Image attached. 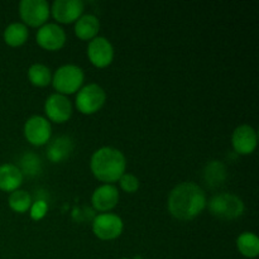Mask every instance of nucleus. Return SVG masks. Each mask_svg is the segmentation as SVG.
<instances>
[{"label":"nucleus","mask_w":259,"mask_h":259,"mask_svg":"<svg viewBox=\"0 0 259 259\" xmlns=\"http://www.w3.org/2000/svg\"><path fill=\"white\" fill-rule=\"evenodd\" d=\"M209 211L222 220H234L244 212V202L237 195L223 192L210 199Z\"/></svg>","instance_id":"20e7f679"},{"label":"nucleus","mask_w":259,"mask_h":259,"mask_svg":"<svg viewBox=\"0 0 259 259\" xmlns=\"http://www.w3.org/2000/svg\"><path fill=\"white\" fill-rule=\"evenodd\" d=\"M85 75L82 68L76 65H63L57 68L52 76V85L57 90L58 94L62 95H71L75 94L82 88Z\"/></svg>","instance_id":"7ed1b4c3"},{"label":"nucleus","mask_w":259,"mask_h":259,"mask_svg":"<svg viewBox=\"0 0 259 259\" xmlns=\"http://www.w3.org/2000/svg\"><path fill=\"white\" fill-rule=\"evenodd\" d=\"M17 167L20 169L23 177H35L38 175H40V172H42V159L34 152H24L19 157V163H18Z\"/></svg>","instance_id":"a211bd4d"},{"label":"nucleus","mask_w":259,"mask_h":259,"mask_svg":"<svg viewBox=\"0 0 259 259\" xmlns=\"http://www.w3.org/2000/svg\"><path fill=\"white\" fill-rule=\"evenodd\" d=\"M88 57L95 67H108L114 60V47L105 37H95L88 45Z\"/></svg>","instance_id":"9b49d317"},{"label":"nucleus","mask_w":259,"mask_h":259,"mask_svg":"<svg viewBox=\"0 0 259 259\" xmlns=\"http://www.w3.org/2000/svg\"><path fill=\"white\" fill-rule=\"evenodd\" d=\"M90 169L99 181L113 185L125 174V156L118 148L101 147L91 156Z\"/></svg>","instance_id":"f03ea898"},{"label":"nucleus","mask_w":259,"mask_h":259,"mask_svg":"<svg viewBox=\"0 0 259 259\" xmlns=\"http://www.w3.org/2000/svg\"><path fill=\"white\" fill-rule=\"evenodd\" d=\"M83 8L82 0H55L51 7V14L58 23L70 24L82 15Z\"/></svg>","instance_id":"f8f14e48"},{"label":"nucleus","mask_w":259,"mask_h":259,"mask_svg":"<svg viewBox=\"0 0 259 259\" xmlns=\"http://www.w3.org/2000/svg\"><path fill=\"white\" fill-rule=\"evenodd\" d=\"M257 132L254 131L253 126L248 125V124L237 126L233 132L232 146L237 153L243 154V156L252 154L257 148Z\"/></svg>","instance_id":"ddd939ff"},{"label":"nucleus","mask_w":259,"mask_h":259,"mask_svg":"<svg viewBox=\"0 0 259 259\" xmlns=\"http://www.w3.org/2000/svg\"><path fill=\"white\" fill-rule=\"evenodd\" d=\"M48 211V204L46 200L43 199H37L34 202H32L30 205V209H29V214L30 218L35 222L38 220H42L43 218L46 217Z\"/></svg>","instance_id":"393cba45"},{"label":"nucleus","mask_w":259,"mask_h":259,"mask_svg":"<svg viewBox=\"0 0 259 259\" xmlns=\"http://www.w3.org/2000/svg\"><path fill=\"white\" fill-rule=\"evenodd\" d=\"M24 137L32 146L40 147L50 142L52 136V126L47 118L42 115H33L24 123Z\"/></svg>","instance_id":"6e6552de"},{"label":"nucleus","mask_w":259,"mask_h":259,"mask_svg":"<svg viewBox=\"0 0 259 259\" xmlns=\"http://www.w3.org/2000/svg\"><path fill=\"white\" fill-rule=\"evenodd\" d=\"M45 113L51 121L57 124L66 123L72 115V104L62 94H52L45 101Z\"/></svg>","instance_id":"1a4fd4ad"},{"label":"nucleus","mask_w":259,"mask_h":259,"mask_svg":"<svg viewBox=\"0 0 259 259\" xmlns=\"http://www.w3.org/2000/svg\"><path fill=\"white\" fill-rule=\"evenodd\" d=\"M120 259H129V258H120Z\"/></svg>","instance_id":"bb28decb"},{"label":"nucleus","mask_w":259,"mask_h":259,"mask_svg":"<svg viewBox=\"0 0 259 259\" xmlns=\"http://www.w3.org/2000/svg\"><path fill=\"white\" fill-rule=\"evenodd\" d=\"M206 205V194L199 185L195 182H182L169 192L167 209L176 219L189 222L199 217Z\"/></svg>","instance_id":"f257e3e1"},{"label":"nucleus","mask_w":259,"mask_h":259,"mask_svg":"<svg viewBox=\"0 0 259 259\" xmlns=\"http://www.w3.org/2000/svg\"><path fill=\"white\" fill-rule=\"evenodd\" d=\"M119 185H120V189L123 191L128 192V194H134L136 191H138L139 189V179L133 174H125L119 179Z\"/></svg>","instance_id":"b1692460"},{"label":"nucleus","mask_w":259,"mask_h":259,"mask_svg":"<svg viewBox=\"0 0 259 259\" xmlns=\"http://www.w3.org/2000/svg\"><path fill=\"white\" fill-rule=\"evenodd\" d=\"M23 175L17 164L4 163L0 166V190L4 192H13L19 190L23 184Z\"/></svg>","instance_id":"dca6fc26"},{"label":"nucleus","mask_w":259,"mask_h":259,"mask_svg":"<svg viewBox=\"0 0 259 259\" xmlns=\"http://www.w3.org/2000/svg\"><path fill=\"white\" fill-rule=\"evenodd\" d=\"M28 78L32 85L37 88H45L52 82V72L50 67L43 63H33L28 70Z\"/></svg>","instance_id":"4be33fe9"},{"label":"nucleus","mask_w":259,"mask_h":259,"mask_svg":"<svg viewBox=\"0 0 259 259\" xmlns=\"http://www.w3.org/2000/svg\"><path fill=\"white\" fill-rule=\"evenodd\" d=\"M124 223L120 217L111 212H101L94 218L93 232L99 239L114 240L123 233Z\"/></svg>","instance_id":"0eeeda50"},{"label":"nucleus","mask_w":259,"mask_h":259,"mask_svg":"<svg viewBox=\"0 0 259 259\" xmlns=\"http://www.w3.org/2000/svg\"><path fill=\"white\" fill-rule=\"evenodd\" d=\"M28 35H29V32H28L27 25L19 22L9 24L3 33L5 43L10 47H19L24 45L28 39Z\"/></svg>","instance_id":"6ab92c4d"},{"label":"nucleus","mask_w":259,"mask_h":259,"mask_svg":"<svg viewBox=\"0 0 259 259\" xmlns=\"http://www.w3.org/2000/svg\"><path fill=\"white\" fill-rule=\"evenodd\" d=\"M73 139L70 136L56 137L52 142L48 143L47 158L52 163H61L71 156L73 151Z\"/></svg>","instance_id":"2eb2a0df"},{"label":"nucleus","mask_w":259,"mask_h":259,"mask_svg":"<svg viewBox=\"0 0 259 259\" xmlns=\"http://www.w3.org/2000/svg\"><path fill=\"white\" fill-rule=\"evenodd\" d=\"M51 7L46 0H22L19 3V15L29 27H42L50 18Z\"/></svg>","instance_id":"423d86ee"},{"label":"nucleus","mask_w":259,"mask_h":259,"mask_svg":"<svg viewBox=\"0 0 259 259\" xmlns=\"http://www.w3.org/2000/svg\"><path fill=\"white\" fill-rule=\"evenodd\" d=\"M35 40L38 46L47 51H58L65 46L66 32L57 23H46L38 28Z\"/></svg>","instance_id":"9d476101"},{"label":"nucleus","mask_w":259,"mask_h":259,"mask_svg":"<svg viewBox=\"0 0 259 259\" xmlns=\"http://www.w3.org/2000/svg\"><path fill=\"white\" fill-rule=\"evenodd\" d=\"M237 249L247 258H255L259 254V238L254 233L244 232L237 238Z\"/></svg>","instance_id":"412c9836"},{"label":"nucleus","mask_w":259,"mask_h":259,"mask_svg":"<svg viewBox=\"0 0 259 259\" xmlns=\"http://www.w3.org/2000/svg\"><path fill=\"white\" fill-rule=\"evenodd\" d=\"M134 259H144V258H142V257H136Z\"/></svg>","instance_id":"a878e982"},{"label":"nucleus","mask_w":259,"mask_h":259,"mask_svg":"<svg viewBox=\"0 0 259 259\" xmlns=\"http://www.w3.org/2000/svg\"><path fill=\"white\" fill-rule=\"evenodd\" d=\"M204 180L207 186L218 187L227 180V168L220 161H211L204 169Z\"/></svg>","instance_id":"aec40b11"},{"label":"nucleus","mask_w":259,"mask_h":259,"mask_svg":"<svg viewBox=\"0 0 259 259\" xmlns=\"http://www.w3.org/2000/svg\"><path fill=\"white\" fill-rule=\"evenodd\" d=\"M100 22L94 14H82L75 22V34L81 40H91L98 37Z\"/></svg>","instance_id":"f3484780"},{"label":"nucleus","mask_w":259,"mask_h":259,"mask_svg":"<svg viewBox=\"0 0 259 259\" xmlns=\"http://www.w3.org/2000/svg\"><path fill=\"white\" fill-rule=\"evenodd\" d=\"M32 202V197L24 190H15V191L10 192L9 199H8L9 207L18 214H24V212L29 211Z\"/></svg>","instance_id":"5701e85b"},{"label":"nucleus","mask_w":259,"mask_h":259,"mask_svg":"<svg viewBox=\"0 0 259 259\" xmlns=\"http://www.w3.org/2000/svg\"><path fill=\"white\" fill-rule=\"evenodd\" d=\"M106 101V93L98 83H88L77 91L76 108L81 114L91 115L100 110Z\"/></svg>","instance_id":"39448f33"},{"label":"nucleus","mask_w":259,"mask_h":259,"mask_svg":"<svg viewBox=\"0 0 259 259\" xmlns=\"http://www.w3.org/2000/svg\"><path fill=\"white\" fill-rule=\"evenodd\" d=\"M94 209L100 212H108L113 210L119 202V191L114 185L104 184L95 189L91 196Z\"/></svg>","instance_id":"4468645a"}]
</instances>
